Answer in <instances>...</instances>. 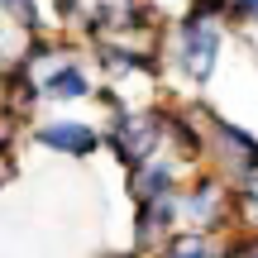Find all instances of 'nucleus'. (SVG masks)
<instances>
[{
  "label": "nucleus",
  "instance_id": "f03ea898",
  "mask_svg": "<svg viewBox=\"0 0 258 258\" xmlns=\"http://www.w3.org/2000/svg\"><path fill=\"white\" fill-rule=\"evenodd\" d=\"M158 120L153 115H124L120 124H115V134H110V148L124 158V163H144L148 153H153V144H158Z\"/></svg>",
  "mask_w": 258,
  "mask_h": 258
},
{
  "label": "nucleus",
  "instance_id": "39448f33",
  "mask_svg": "<svg viewBox=\"0 0 258 258\" xmlns=\"http://www.w3.org/2000/svg\"><path fill=\"white\" fill-rule=\"evenodd\" d=\"M43 91L57 96V101H77V96H86V77L77 67H57V72L43 77Z\"/></svg>",
  "mask_w": 258,
  "mask_h": 258
},
{
  "label": "nucleus",
  "instance_id": "1a4fd4ad",
  "mask_svg": "<svg viewBox=\"0 0 258 258\" xmlns=\"http://www.w3.org/2000/svg\"><path fill=\"white\" fill-rule=\"evenodd\" d=\"M10 148V129H5V120H0V153Z\"/></svg>",
  "mask_w": 258,
  "mask_h": 258
},
{
  "label": "nucleus",
  "instance_id": "0eeeda50",
  "mask_svg": "<svg viewBox=\"0 0 258 258\" xmlns=\"http://www.w3.org/2000/svg\"><path fill=\"white\" fill-rule=\"evenodd\" d=\"M234 15L239 19H258V0H234Z\"/></svg>",
  "mask_w": 258,
  "mask_h": 258
},
{
  "label": "nucleus",
  "instance_id": "6e6552de",
  "mask_svg": "<svg viewBox=\"0 0 258 258\" xmlns=\"http://www.w3.org/2000/svg\"><path fill=\"white\" fill-rule=\"evenodd\" d=\"M172 253H206L201 239H186V244H172Z\"/></svg>",
  "mask_w": 258,
  "mask_h": 258
},
{
  "label": "nucleus",
  "instance_id": "423d86ee",
  "mask_svg": "<svg viewBox=\"0 0 258 258\" xmlns=\"http://www.w3.org/2000/svg\"><path fill=\"white\" fill-rule=\"evenodd\" d=\"M0 5H5V10H10V15H15V19H19V24H29V29H34V24H38V15H34V0H0Z\"/></svg>",
  "mask_w": 258,
  "mask_h": 258
},
{
  "label": "nucleus",
  "instance_id": "f257e3e1",
  "mask_svg": "<svg viewBox=\"0 0 258 258\" xmlns=\"http://www.w3.org/2000/svg\"><path fill=\"white\" fill-rule=\"evenodd\" d=\"M215 53H220V34H215L206 19H186V29H182V67L196 77V82L211 77Z\"/></svg>",
  "mask_w": 258,
  "mask_h": 258
},
{
  "label": "nucleus",
  "instance_id": "9d476101",
  "mask_svg": "<svg viewBox=\"0 0 258 258\" xmlns=\"http://www.w3.org/2000/svg\"><path fill=\"white\" fill-rule=\"evenodd\" d=\"M0 101H5V82H0Z\"/></svg>",
  "mask_w": 258,
  "mask_h": 258
},
{
  "label": "nucleus",
  "instance_id": "7ed1b4c3",
  "mask_svg": "<svg viewBox=\"0 0 258 258\" xmlns=\"http://www.w3.org/2000/svg\"><path fill=\"white\" fill-rule=\"evenodd\" d=\"M38 144H48V148H57V153H91L96 148V129H86V124H43L38 129Z\"/></svg>",
  "mask_w": 258,
  "mask_h": 258
},
{
  "label": "nucleus",
  "instance_id": "20e7f679",
  "mask_svg": "<svg viewBox=\"0 0 258 258\" xmlns=\"http://www.w3.org/2000/svg\"><path fill=\"white\" fill-rule=\"evenodd\" d=\"M134 167H139V163H134ZM167 186H172V172H167V167H139V172L129 177V191H134L139 201L167 196Z\"/></svg>",
  "mask_w": 258,
  "mask_h": 258
}]
</instances>
